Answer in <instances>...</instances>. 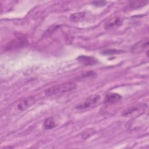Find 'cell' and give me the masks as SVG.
<instances>
[{
  "label": "cell",
  "instance_id": "obj_13",
  "mask_svg": "<svg viewBox=\"0 0 149 149\" xmlns=\"http://www.w3.org/2000/svg\"><path fill=\"white\" fill-rule=\"evenodd\" d=\"M94 130L93 129H87V130H84L83 132V134H82V137L83 139H86L90 136H91L94 133Z\"/></svg>",
  "mask_w": 149,
  "mask_h": 149
},
{
  "label": "cell",
  "instance_id": "obj_10",
  "mask_svg": "<svg viewBox=\"0 0 149 149\" xmlns=\"http://www.w3.org/2000/svg\"><path fill=\"white\" fill-rule=\"evenodd\" d=\"M85 15H86L85 12H77V13H72L70 16L69 18L70 20H72V22H77L84 19V17H85Z\"/></svg>",
  "mask_w": 149,
  "mask_h": 149
},
{
  "label": "cell",
  "instance_id": "obj_11",
  "mask_svg": "<svg viewBox=\"0 0 149 149\" xmlns=\"http://www.w3.org/2000/svg\"><path fill=\"white\" fill-rule=\"evenodd\" d=\"M148 45V40L147 38L146 39L143 40V41H140L137 44H136V45L133 47L134 51H141V49H144L146 48H147Z\"/></svg>",
  "mask_w": 149,
  "mask_h": 149
},
{
  "label": "cell",
  "instance_id": "obj_3",
  "mask_svg": "<svg viewBox=\"0 0 149 149\" xmlns=\"http://www.w3.org/2000/svg\"><path fill=\"white\" fill-rule=\"evenodd\" d=\"M27 42V40L23 37H17L15 39H13L10 41L6 46L7 49H11L13 48H17L22 47L25 45Z\"/></svg>",
  "mask_w": 149,
  "mask_h": 149
},
{
  "label": "cell",
  "instance_id": "obj_4",
  "mask_svg": "<svg viewBox=\"0 0 149 149\" xmlns=\"http://www.w3.org/2000/svg\"><path fill=\"white\" fill-rule=\"evenodd\" d=\"M35 102V98L34 96H29L22 100L17 105V108L19 111H23L30 107H31Z\"/></svg>",
  "mask_w": 149,
  "mask_h": 149
},
{
  "label": "cell",
  "instance_id": "obj_12",
  "mask_svg": "<svg viewBox=\"0 0 149 149\" xmlns=\"http://www.w3.org/2000/svg\"><path fill=\"white\" fill-rule=\"evenodd\" d=\"M123 52V51L119 50V49H107L105 50L102 51L101 54L104 55H114V54H118Z\"/></svg>",
  "mask_w": 149,
  "mask_h": 149
},
{
  "label": "cell",
  "instance_id": "obj_5",
  "mask_svg": "<svg viewBox=\"0 0 149 149\" xmlns=\"http://www.w3.org/2000/svg\"><path fill=\"white\" fill-rule=\"evenodd\" d=\"M122 20L118 17H113L109 19L105 24V29H114L119 27L122 24Z\"/></svg>",
  "mask_w": 149,
  "mask_h": 149
},
{
  "label": "cell",
  "instance_id": "obj_1",
  "mask_svg": "<svg viewBox=\"0 0 149 149\" xmlns=\"http://www.w3.org/2000/svg\"><path fill=\"white\" fill-rule=\"evenodd\" d=\"M76 87V84L75 83L72 81H68L48 88L45 90V93L47 96L58 95L72 91V90H74Z\"/></svg>",
  "mask_w": 149,
  "mask_h": 149
},
{
  "label": "cell",
  "instance_id": "obj_7",
  "mask_svg": "<svg viewBox=\"0 0 149 149\" xmlns=\"http://www.w3.org/2000/svg\"><path fill=\"white\" fill-rule=\"evenodd\" d=\"M122 98V96L115 93H112L108 94L104 98V103L105 104H114L119 101H120Z\"/></svg>",
  "mask_w": 149,
  "mask_h": 149
},
{
  "label": "cell",
  "instance_id": "obj_2",
  "mask_svg": "<svg viewBox=\"0 0 149 149\" xmlns=\"http://www.w3.org/2000/svg\"><path fill=\"white\" fill-rule=\"evenodd\" d=\"M100 100V97L98 95H93L86 98V100L82 103L79 104L76 106L77 109L81 110L94 107L96 105Z\"/></svg>",
  "mask_w": 149,
  "mask_h": 149
},
{
  "label": "cell",
  "instance_id": "obj_6",
  "mask_svg": "<svg viewBox=\"0 0 149 149\" xmlns=\"http://www.w3.org/2000/svg\"><path fill=\"white\" fill-rule=\"evenodd\" d=\"M77 60L81 64L86 66H92L97 63V60L92 57L86 55H80L77 58Z\"/></svg>",
  "mask_w": 149,
  "mask_h": 149
},
{
  "label": "cell",
  "instance_id": "obj_14",
  "mask_svg": "<svg viewBox=\"0 0 149 149\" xmlns=\"http://www.w3.org/2000/svg\"><path fill=\"white\" fill-rule=\"evenodd\" d=\"M107 3L106 1H94L92 2V4L97 7H101L105 5Z\"/></svg>",
  "mask_w": 149,
  "mask_h": 149
},
{
  "label": "cell",
  "instance_id": "obj_8",
  "mask_svg": "<svg viewBox=\"0 0 149 149\" xmlns=\"http://www.w3.org/2000/svg\"><path fill=\"white\" fill-rule=\"evenodd\" d=\"M148 1H143V0H138V1H132L129 2V5L130 8L132 9H138L145 6L147 4Z\"/></svg>",
  "mask_w": 149,
  "mask_h": 149
},
{
  "label": "cell",
  "instance_id": "obj_9",
  "mask_svg": "<svg viewBox=\"0 0 149 149\" xmlns=\"http://www.w3.org/2000/svg\"><path fill=\"white\" fill-rule=\"evenodd\" d=\"M43 126L45 129L49 130L55 127L56 126V124L54 118L52 117H49L45 119Z\"/></svg>",
  "mask_w": 149,
  "mask_h": 149
}]
</instances>
